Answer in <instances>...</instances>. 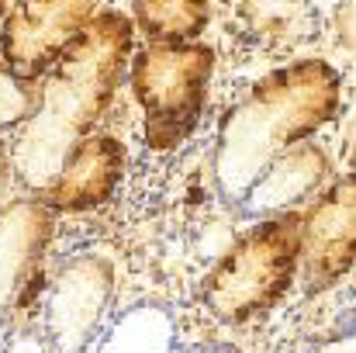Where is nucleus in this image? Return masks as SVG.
<instances>
[{
  "instance_id": "f257e3e1",
  "label": "nucleus",
  "mask_w": 356,
  "mask_h": 353,
  "mask_svg": "<svg viewBox=\"0 0 356 353\" xmlns=\"http://www.w3.org/2000/svg\"><path fill=\"white\" fill-rule=\"evenodd\" d=\"M135 52V24L121 10H97L87 28L38 77V104L10 146L14 180L45 191L66 152L94 132L118 94Z\"/></svg>"
},
{
  "instance_id": "f03ea898",
  "label": "nucleus",
  "mask_w": 356,
  "mask_h": 353,
  "mask_svg": "<svg viewBox=\"0 0 356 353\" xmlns=\"http://www.w3.org/2000/svg\"><path fill=\"white\" fill-rule=\"evenodd\" d=\"M343 101V77L325 59H294L259 77L236 101L215 139V187L236 208L259 173L291 146L329 125Z\"/></svg>"
},
{
  "instance_id": "6e6552de",
  "label": "nucleus",
  "mask_w": 356,
  "mask_h": 353,
  "mask_svg": "<svg viewBox=\"0 0 356 353\" xmlns=\"http://www.w3.org/2000/svg\"><path fill=\"white\" fill-rule=\"evenodd\" d=\"M124 146L121 139L108 135V132H90L87 139H80L59 173L52 177V184L42 191V201L49 212H97L101 205H108L118 191L121 177H124Z\"/></svg>"
},
{
  "instance_id": "0eeeda50",
  "label": "nucleus",
  "mask_w": 356,
  "mask_h": 353,
  "mask_svg": "<svg viewBox=\"0 0 356 353\" xmlns=\"http://www.w3.org/2000/svg\"><path fill=\"white\" fill-rule=\"evenodd\" d=\"M356 253V184L339 177L305 215H301V249L298 277L305 295L329 291L353 270Z\"/></svg>"
},
{
  "instance_id": "2eb2a0df",
  "label": "nucleus",
  "mask_w": 356,
  "mask_h": 353,
  "mask_svg": "<svg viewBox=\"0 0 356 353\" xmlns=\"http://www.w3.org/2000/svg\"><path fill=\"white\" fill-rule=\"evenodd\" d=\"M336 42L339 49L353 52V0H339L336 7Z\"/></svg>"
},
{
  "instance_id": "39448f33",
  "label": "nucleus",
  "mask_w": 356,
  "mask_h": 353,
  "mask_svg": "<svg viewBox=\"0 0 356 353\" xmlns=\"http://www.w3.org/2000/svg\"><path fill=\"white\" fill-rule=\"evenodd\" d=\"M115 298V263L101 253L70 256L45 295L42 340L49 353H83Z\"/></svg>"
},
{
  "instance_id": "7ed1b4c3",
  "label": "nucleus",
  "mask_w": 356,
  "mask_h": 353,
  "mask_svg": "<svg viewBox=\"0 0 356 353\" xmlns=\"http://www.w3.org/2000/svg\"><path fill=\"white\" fill-rule=\"evenodd\" d=\"M301 249V215L256 219L201 277V305L225 326L266 315L294 284Z\"/></svg>"
},
{
  "instance_id": "423d86ee",
  "label": "nucleus",
  "mask_w": 356,
  "mask_h": 353,
  "mask_svg": "<svg viewBox=\"0 0 356 353\" xmlns=\"http://www.w3.org/2000/svg\"><path fill=\"white\" fill-rule=\"evenodd\" d=\"M97 7L101 0H14L0 21L3 63L35 84L87 28Z\"/></svg>"
},
{
  "instance_id": "a211bd4d",
  "label": "nucleus",
  "mask_w": 356,
  "mask_h": 353,
  "mask_svg": "<svg viewBox=\"0 0 356 353\" xmlns=\"http://www.w3.org/2000/svg\"><path fill=\"white\" fill-rule=\"evenodd\" d=\"M10 180H14V170H10V146L0 142V208H3V198H7Z\"/></svg>"
},
{
  "instance_id": "ddd939ff",
  "label": "nucleus",
  "mask_w": 356,
  "mask_h": 353,
  "mask_svg": "<svg viewBox=\"0 0 356 353\" xmlns=\"http://www.w3.org/2000/svg\"><path fill=\"white\" fill-rule=\"evenodd\" d=\"M131 24L152 42H194L211 24V0H131Z\"/></svg>"
},
{
  "instance_id": "6ab92c4d",
  "label": "nucleus",
  "mask_w": 356,
  "mask_h": 353,
  "mask_svg": "<svg viewBox=\"0 0 356 353\" xmlns=\"http://www.w3.org/2000/svg\"><path fill=\"white\" fill-rule=\"evenodd\" d=\"M187 353H242L232 343H215V347H197V350H187Z\"/></svg>"
},
{
  "instance_id": "aec40b11",
  "label": "nucleus",
  "mask_w": 356,
  "mask_h": 353,
  "mask_svg": "<svg viewBox=\"0 0 356 353\" xmlns=\"http://www.w3.org/2000/svg\"><path fill=\"white\" fill-rule=\"evenodd\" d=\"M3 14H7V0H0V21H3Z\"/></svg>"
},
{
  "instance_id": "20e7f679",
  "label": "nucleus",
  "mask_w": 356,
  "mask_h": 353,
  "mask_svg": "<svg viewBox=\"0 0 356 353\" xmlns=\"http://www.w3.org/2000/svg\"><path fill=\"white\" fill-rule=\"evenodd\" d=\"M215 49L204 42H149L131 52V94L142 108L145 146L152 152L180 149L204 115L215 77Z\"/></svg>"
},
{
  "instance_id": "9d476101",
  "label": "nucleus",
  "mask_w": 356,
  "mask_h": 353,
  "mask_svg": "<svg viewBox=\"0 0 356 353\" xmlns=\"http://www.w3.org/2000/svg\"><path fill=\"white\" fill-rule=\"evenodd\" d=\"M52 229H56V219L42 198H17L0 208V329L28 274L45 256L52 242Z\"/></svg>"
},
{
  "instance_id": "1a4fd4ad",
  "label": "nucleus",
  "mask_w": 356,
  "mask_h": 353,
  "mask_svg": "<svg viewBox=\"0 0 356 353\" xmlns=\"http://www.w3.org/2000/svg\"><path fill=\"white\" fill-rule=\"evenodd\" d=\"M332 159L318 142H298L291 149H284L263 173L259 180L242 194L236 215L242 219H266V215H280V212H294V205H301L305 198H312L322 180L329 177Z\"/></svg>"
},
{
  "instance_id": "9b49d317",
  "label": "nucleus",
  "mask_w": 356,
  "mask_h": 353,
  "mask_svg": "<svg viewBox=\"0 0 356 353\" xmlns=\"http://www.w3.org/2000/svg\"><path fill=\"white\" fill-rule=\"evenodd\" d=\"M236 21L249 42L266 49H294L322 35V14L312 0H238Z\"/></svg>"
},
{
  "instance_id": "4468645a",
  "label": "nucleus",
  "mask_w": 356,
  "mask_h": 353,
  "mask_svg": "<svg viewBox=\"0 0 356 353\" xmlns=\"http://www.w3.org/2000/svg\"><path fill=\"white\" fill-rule=\"evenodd\" d=\"M38 104V87L24 77H17L3 59H0V132L21 128Z\"/></svg>"
},
{
  "instance_id": "f3484780",
  "label": "nucleus",
  "mask_w": 356,
  "mask_h": 353,
  "mask_svg": "<svg viewBox=\"0 0 356 353\" xmlns=\"http://www.w3.org/2000/svg\"><path fill=\"white\" fill-rule=\"evenodd\" d=\"M315 353H356L353 329H346V333H339V336H332V340L318 343V347H315Z\"/></svg>"
},
{
  "instance_id": "f8f14e48",
  "label": "nucleus",
  "mask_w": 356,
  "mask_h": 353,
  "mask_svg": "<svg viewBox=\"0 0 356 353\" xmlns=\"http://www.w3.org/2000/svg\"><path fill=\"white\" fill-rule=\"evenodd\" d=\"M177 347V322L156 301H138L115 315L104 329L97 353H173Z\"/></svg>"
},
{
  "instance_id": "dca6fc26",
  "label": "nucleus",
  "mask_w": 356,
  "mask_h": 353,
  "mask_svg": "<svg viewBox=\"0 0 356 353\" xmlns=\"http://www.w3.org/2000/svg\"><path fill=\"white\" fill-rule=\"evenodd\" d=\"M0 353H49V350H45V340H42V336H35V333H17Z\"/></svg>"
}]
</instances>
